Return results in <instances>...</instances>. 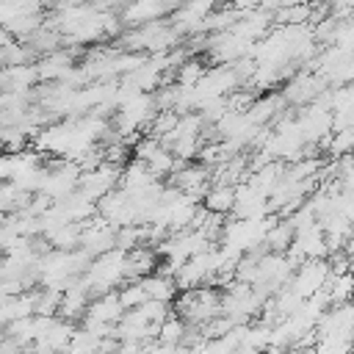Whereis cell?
Instances as JSON below:
<instances>
[{
    "label": "cell",
    "instance_id": "1",
    "mask_svg": "<svg viewBox=\"0 0 354 354\" xmlns=\"http://www.w3.org/2000/svg\"><path fill=\"white\" fill-rule=\"evenodd\" d=\"M124 257H127V252L113 246L111 252L88 260L86 271L80 274V285L88 290V296L111 293L124 282Z\"/></svg>",
    "mask_w": 354,
    "mask_h": 354
},
{
    "label": "cell",
    "instance_id": "2",
    "mask_svg": "<svg viewBox=\"0 0 354 354\" xmlns=\"http://www.w3.org/2000/svg\"><path fill=\"white\" fill-rule=\"evenodd\" d=\"M326 279H329V263L326 260H307V263L293 268V274H290L285 288H290L304 301V299L315 296L318 290H324Z\"/></svg>",
    "mask_w": 354,
    "mask_h": 354
},
{
    "label": "cell",
    "instance_id": "3",
    "mask_svg": "<svg viewBox=\"0 0 354 354\" xmlns=\"http://www.w3.org/2000/svg\"><path fill=\"white\" fill-rule=\"evenodd\" d=\"M119 174H122V166L100 163L97 169L80 174V180H77V194H80L83 199H88L91 205H97L105 194H111L113 188H119Z\"/></svg>",
    "mask_w": 354,
    "mask_h": 354
},
{
    "label": "cell",
    "instance_id": "4",
    "mask_svg": "<svg viewBox=\"0 0 354 354\" xmlns=\"http://www.w3.org/2000/svg\"><path fill=\"white\" fill-rule=\"evenodd\" d=\"M324 88H326V83H324L318 75L296 72V75L285 83V88H282L279 97H282L285 105H299V108H304V105H310Z\"/></svg>",
    "mask_w": 354,
    "mask_h": 354
},
{
    "label": "cell",
    "instance_id": "5",
    "mask_svg": "<svg viewBox=\"0 0 354 354\" xmlns=\"http://www.w3.org/2000/svg\"><path fill=\"white\" fill-rule=\"evenodd\" d=\"M171 11H174V6H166V3H130L116 17H119V25H127L136 30V28H144L149 22L166 19Z\"/></svg>",
    "mask_w": 354,
    "mask_h": 354
},
{
    "label": "cell",
    "instance_id": "6",
    "mask_svg": "<svg viewBox=\"0 0 354 354\" xmlns=\"http://www.w3.org/2000/svg\"><path fill=\"white\" fill-rule=\"evenodd\" d=\"M122 307H119V299H116V290L111 293H102V296H94L83 313V321H94V324H116L122 318Z\"/></svg>",
    "mask_w": 354,
    "mask_h": 354
},
{
    "label": "cell",
    "instance_id": "7",
    "mask_svg": "<svg viewBox=\"0 0 354 354\" xmlns=\"http://www.w3.org/2000/svg\"><path fill=\"white\" fill-rule=\"evenodd\" d=\"M33 66H36V77H39V80H53V83H58V80H64L66 72L75 66V55L66 53V50H55V53L44 55V58H41L39 64H33Z\"/></svg>",
    "mask_w": 354,
    "mask_h": 354
},
{
    "label": "cell",
    "instance_id": "8",
    "mask_svg": "<svg viewBox=\"0 0 354 354\" xmlns=\"http://www.w3.org/2000/svg\"><path fill=\"white\" fill-rule=\"evenodd\" d=\"M138 285L144 288V296L152 299V301L171 304L174 296H177V285H174V279L166 277V274H158V271L149 274V277H144V279H138Z\"/></svg>",
    "mask_w": 354,
    "mask_h": 354
},
{
    "label": "cell",
    "instance_id": "9",
    "mask_svg": "<svg viewBox=\"0 0 354 354\" xmlns=\"http://www.w3.org/2000/svg\"><path fill=\"white\" fill-rule=\"evenodd\" d=\"M232 199H235V188H230V185H210L205 191V196H202V210L221 218V216L232 213Z\"/></svg>",
    "mask_w": 354,
    "mask_h": 354
},
{
    "label": "cell",
    "instance_id": "10",
    "mask_svg": "<svg viewBox=\"0 0 354 354\" xmlns=\"http://www.w3.org/2000/svg\"><path fill=\"white\" fill-rule=\"evenodd\" d=\"M44 241L53 246V252H75L80 243V224H61L44 232Z\"/></svg>",
    "mask_w": 354,
    "mask_h": 354
},
{
    "label": "cell",
    "instance_id": "11",
    "mask_svg": "<svg viewBox=\"0 0 354 354\" xmlns=\"http://www.w3.org/2000/svg\"><path fill=\"white\" fill-rule=\"evenodd\" d=\"M185 335H188V326H185V321L180 318V315H169L160 326H158V335H155V343H160V346H183V340H185Z\"/></svg>",
    "mask_w": 354,
    "mask_h": 354
},
{
    "label": "cell",
    "instance_id": "12",
    "mask_svg": "<svg viewBox=\"0 0 354 354\" xmlns=\"http://www.w3.org/2000/svg\"><path fill=\"white\" fill-rule=\"evenodd\" d=\"M202 75H205V64H202L199 58H185V61L174 69V86H177V88H194Z\"/></svg>",
    "mask_w": 354,
    "mask_h": 354
},
{
    "label": "cell",
    "instance_id": "13",
    "mask_svg": "<svg viewBox=\"0 0 354 354\" xmlns=\"http://www.w3.org/2000/svg\"><path fill=\"white\" fill-rule=\"evenodd\" d=\"M116 299H119V307L127 313V310H136V307H141L144 301H147V296H144V288L138 285V282H127L124 288H116Z\"/></svg>",
    "mask_w": 354,
    "mask_h": 354
},
{
    "label": "cell",
    "instance_id": "14",
    "mask_svg": "<svg viewBox=\"0 0 354 354\" xmlns=\"http://www.w3.org/2000/svg\"><path fill=\"white\" fill-rule=\"evenodd\" d=\"M113 354H144V346L141 343H119L113 348Z\"/></svg>",
    "mask_w": 354,
    "mask_h": 354
}]
</instances>
